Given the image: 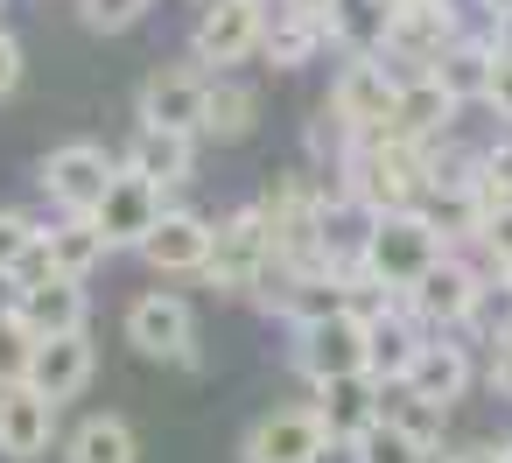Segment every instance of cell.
I'll return each mask as SVG.
<instances>
[{
	"label": "cell",
	"mask_w": 512,
	"mask_h": 463,
	"mask_svg": "<svg viewBox=\"0 0 512 463\" xmlns=\"http://www.w3.org/2000/svg\"><path fill=\"white\" fill-rule=\"evenodd\" d=\"M295 372L309 386H330V379H358L365 372V316L344 309V316H323V323H302L295 330ZM372 379V372H365Z\"/></svg>",
	"instance_id": "obj_7"
},
{
	"label": "cell",
	"mask_w": 512,
	"mask_h": 463,
	"mask_svg": "<svg viewBox=\"0 0 512 463\" xmlns=\"http://www.w3.org/2000/svg\"><path fill=\"white\" fill-rule=\"evenodd\" d=\"M393 106H400V71H386L379 57H344V71L330 78V99H323V113L351 141H386Z\"/></svg>",
	"instance_id": "obj_2"
},
{
	"label": "cell",
	"mask_w": 512,
	"mask_h": 463,
	"mask_svg": "<svg viewBox=\"0 0 512 463\" xmlns=\"http://www.w3.org/2000/svg\"><path fill=\"white\" fill-rule=\"evenodd\" d=\"M379 421L435 449V442H442V421H449V414H442V407H428V400H421V393H407V386H379Z\"/></svg>",
	"instance_id": "obj_28"
},
{
	"label": "cell",
	"mask_w": 512,
	"mask_h": 463,
	"mask_svg": "<svg viewBox=\"0 0 512 463\" xmlns=\"http://www.w3.org/2000/svg\"><path fill=\"white\" fill-rule=\"evenodd\" d=\"M421 344H428V330H421L400 302H393V309H379V316H365V372H372L379 386H400V379L414 372Z\"/></svg>",
	"instance_id": "obj_15"
},
{
	"label": "cell",
	"mask_w": 512,
	"mask_h": 463,
	"mask_svg": "<svg viewBox=\"0 0 512 463\" xmlns=\"http://www.w3.org/2000/svg\"><path fill=\"white\" fill-rule=\"evenodd\" d=\"M0 323H22V281L0 274Z\"/></svg>",
	"instance_id": "obj_38"
},
{
	"label": "cell",
	"mask_w": 512,
	"mask_h": 463,
	"mask_svg": "<svg viewBox=\"0 0 512 463\" xmlns=\"http://www.w3.org/2000/svg\"><path fill=\"white\" fill-rule=\"evenodd\" d=\"M113 176H120V162H113L99 141H64V148H50V155H43V169H36L43 197H50L64 218H92V211L106 204Z\"/></svg>",
	"instance_id": "obj_5"
},
{
	"label": "cell",
	"mask_w": 512,
	"mask_h": 463,
	"mask_svg": "<svg viewBox=\"0 0 512 463\" xmlns=\"http://www.w3.org/2000/svg\"><path fill=\"white\" fill-rule=\"evenodd\" d=\"M15 85H22V43L0 29V99H15Z\"/></svg>",
	"instance_id": "obj_36"
},
{
	"label": "cell",
	"mask_w": 512,
	"mask_h": 463,
	"mask_svg": "<svg viewBox=\"0 0 512 463\" xmlns=\"http://www.w3.org/2000/svg\"><path fill=\"white\" fill-rule=\"evenodd\" d=\"M330 43V29L316 22V15H302V8H288V0H274L267 8V36H260V57L274 64V71H302L316 50Z\"/></svg>",
	"instance_id": "obj_22"
},
{
	"label": "cell",
	"mask_w": 512,
	"mask_h": 463,
	"mask_svg": "<svg viewBox=\"0 0 512 463\" xmlns=\"http://www.w3.org/2000/svg\"><path fill=\"white\" fill-rule=\"evenodd\" d=\"M477 204H484V211H505V204H512V141L477 155Z\"/></svg>",
	"instance_id": "obj_31"
},
{
	"label": "cell",
	"mask_w": 512,
	"mask_h": 463,
	"mask_svg": "<svg viewBox=\"0 0 512 463\" xmlns=\"http://www.w3.org/2000/svg\"><path fill=\"white\" fill-rule=\"evenodd\" d=\"M260 36H267V8H253V0H204V15L190 29V57L225 71V64L260 57Z\"/></svg>",
	"instance_id": "obj_11"
},
{
	"label": "cell",
	"mask_w": 512,
	"mask_h": 463,
	"mask_svg": "<svg viewBox=\"0 0 512 463\" xmlns=\"http://www.w3.org/2000/svg\"><path fill=\"white\" fill-rule=\"evenodd\" d=\"M456 113H463V106H456L435 78H400V106H393L386 141H400V148H435V141H449Z\"/></svg>",
	"instance_id": "obj_13"
},
{
	"label": "cell",
	"mask_w": 512,
	"mask_h": 463,
	"mask_svg": "<svg viewBox=\"0 0 512 463\" xmlns=\"http://www.w3.org/2000/svg\"><path fill=\"white\" fill-rule=\"evenodd\" d=\"M127 344L155 365H197V309L183 295H141L127 309Z\"/></svg>",
	"instance_id": "obj_8"
},
{
	"label": "cell",
	"mask_w": 512,
	"mask_h": 463,
	"mask_svg": "<svg viewBox=\"0 0 512 463\" xmlns=\"http://www.w3.org/2000/svg\"><path fill=\"white\" fill-rule=\"evenodd\" d=\"M148 8H155V0H78L85 29H99V36H120V29H134Z\"/></svg>",
	"instance_id": "obj_32"
},
{
	"label": "cell",
	"mask_w": 512,
	"mask_h": 463,
	"mask_svg": "<svg viewBox=\"0 0 512 463\" xmlns=\"http://www.w3.org/2000/svg\"><path fill=\"white\" fill-rule=\"evenodd\" d=\"M351 463H442L428 442H414V435H400V428H386V421H372L358 442H351Z\"/></svg>",
	"instance_id": "obj_29"
},
{
	"label": "cell",
	"mask_w": 512,
	"mask_h": 463,
	"mask_svg": "<svg viewBox=\"0 0 512 463\" xmlns=\"http://www.w3.org/2000/svg\"><path fill=\"white\" fill-rule=\"evenodd\" d=\"M57 442V400H43L36 386H8L0 393V456L8 463H36Z\"/></svg>",
	"instance_id": "obj_14"
},
{
	"label": "cell",
	"mask_w": 512,
	"mask_h": 463,
	"mask_svg": "<svg viewBox=\"0 0 512 463\" xmlns=\"http://www.w3.org/2000/svg\"><path fill=\"white\" fill-rule=\"evenodd\" d=\"M92 365H99L92 330H78V337H50V344H36V358H29V386H36L43 400H57V407H64L71 393H85Z\"/></svg>",
	"instance_id": "obj_19"
},
{
	"label": "cell",
	"mask_w": 512,
	"mask_h": 463,
	"mask_svg": "<svg viewBox=\"0 0 512 463\" xmlns=\"http://www.w3.org/2000/svg\"><path fill=\"white\" fill-rule=\"evenodd\" d=\"M309 407H316V421L330 428V442L351 449V442L379 421V379H365V372H358V379H330V386H316Z\"/></svg>",
	"instance_id": "obj_21"
},
{
	"label": "cell",
	"mask_w": 512,
	"mask_h": 463,
	"mask_svg": "<svg viewBox=\"0 0 512 463\" xmlns=\"http://www.w3.org/2000/svg\"><path fill=\"white\" fill-rule=\"evenodd\" d=\"M253 8H274V0H253Z\"/></svg>",
	"instance_id": "obj_43"
},
{
	"label": "cell",
	"mask_w": 512,
	"mask_h": 463,
	"mask_svg": "<svg viewBox=\"0 0 512 463\" xmlns=\"http://www.w3.org/2000/svg\"><path fill=\"white\" fill-rule=\"evenodd\" d=\"M141 260H148L155 274H204V267H211V225H204L197 211H162V225H155L148 246H141Z\"/></svg>",
	"instance_id": "obj_17"
},
{
	"label": "cell",
	"mask_w": 512,
	"mask_h": 463,
	"mask_svg": "<svg viewBox=\"0 0 512 463\" xmlns=\"http://www.w3.org/2000/svg\"><path fill=\"white\" fill-rule=\"evenodd\" d=\"M43 246V225L29 211H0V274H22V260Z\"/></svg>",
	"instance_id": "obj_30"
},
{
	"label": "cell",
	"mask_w": 512,
	"mask_h": 463,
	"mask_svg": "<svg viewBox=\"0 0 512 463\" xmlns=\"http://www.w3.org/2000/svg\"><path fill=\"white\" fill-rule=\"evenodd\" d=\"M484 379H491L498 400H512V337H498V344L484 351Z\"/></svg>",
	"instance_id": "obj_35"
},
{
	"label": "cell",
	"mask_w": 512,
	"mask_h": 463,
	"mask_svg": "<svg viewBox=\"0 0 512 463\" xmlns=\"http://www.w3.org/2000/svg\"><path fill=\"white\" fill-rule=\"evenodd\" d=\"M456 8L449 0H393V29H386V57L414 64V78H428L449 50H456Z\"/></svg>",
	"instance_id": "obj_9"
},
{
	"label": "cell",
	"mask_w": 512,
	"mask_h": 463,
	"mask_svg": "<svg viewBox=\"0 0 512 463\" xmlns=\"http://www.w3.org/2000/svg\"><path fill=\"white\" fill-rule=\"evenodd\" d=\"M162 211H169V204H162V190L120 169V176H113V190H106V204L92 211V225H99V239H106L113 253H127V246L141 253V246H148V232L162 225Z\"/></svg>",
	"instance_id": "obj_12"
},
{
	"label": "cell",
	"mask_w": 512,
	"mask_h": 463,
	"mask_svg": "<svg viewBox=\"0 0 512 463\" xmlns=\"http://www.w3.org/2000/svg\"><path fill=\"white\" fill-rule=\"evenodd\" d=\"M484 106H491L498 120H512V64H505V57H498V71H491V99H484Z\"/></svg>",
	"instance_id": "obj_37"
},
{
	"label": "cell",
	"mask_w": 512,
	"mask_h": 463,
	"mask_svg": "<svg viewBox=\"0 0 512 463\" xmlns=\"http://www.w3.org/2000/svg\"><path fill=\"white\" fill-rule=\"evenodd\" d=\"M330 43L344 57H386V29H393V0H337L323 15Z\"/></svg>",
	"instance_id": "obj_23"
},
{
	"label": "cell",
	"mask_w": 512,
	"mask_h": 463,
	"mask_svg": "<svg viewBox=\"0 0 512 463\" xmlns=\"http://www.w3.org/2000/svg\"><path fill=\"white\" fill-rule=\"evenodd\" d=\"M85 316H92V295H85V281H43V288H22V330L36 337V344H50V337H78L85 330Z\"/></svg>",
	"instance_id": "obj_18"
},
{
	"label": "cell",
	"mask_w": 512,
	"mask_h": 463,
	"mask_svg": "<svg viewBox=\"0 0 512 463\" xmlns=\"http://www.w3.org/2000/svg\"><path fill=\"white\" fill-rule=\"evenodd\" d=\"M29 358H36V337L22 323H0V393L29 386Z\"/></svg>",
	"instance_id": "obj_33"
},
{
	"label": "cell",
	"mask_w": 512,
	"mask_h": 463,
	"mask_svg": "<svg viewBox=\"0 0 512 463\" xmlns=\"http://www.w3.org/2000/svg\"><path fill=\"white\" fill-rule=\"evenodd\" d=\"M204 106H211V78L197 64H155L141 78V127L204 141Z\"/></svg>",
	"instance_id": "obj_6"
},
{
	"label": "cell",
	"mask_w": 512,
	"mask_h": 463,
	"mask_svg": "<svg viewBox=\"0 0 512 463\" xmlns=\"http://www.w3.org/2000/svg\"><path fill=\"white\" fill-rule=\"evenodd\" d=\"M477 295H484V274H477L463 253H442V260L414 281V295H400V309H407L428 337H456V330H470Z\"/></svg>",
	"instance_id": "obj_4"
},
{
	"label": "cell",
	"mask_w": 512,
	"mask_h": 463,
	"mask_svg": "<svg viewBox=\"0 0 512 463\" xmlns=\"http://www.w3.org/2000/svg\"><path fill=\"white\" fill-rule=\"evenodd\" d=\"M337 442H330V428L316 421V407H274V414H260L253 428H246V442H239V463H323Z\"/></svg>",
	"instance_id": "obj_10"
},
{
	"label": "cell",
	"mask_w": 512,
	"mask_h": 463,
	"mask_svg": "<svg viewBox=\"0 0 512 463\" xmlns=\"http://www.w3.org/2000/svg\"><path fill=\"white\" fill-rule=\"evenodd\" d=\"M491 71H498L491 43H470V36H463V43H456V50H449V57H442L428 78H435V85H442L456 106H484V99H491Z\"/></svg>",
	"instance_id": "obj_25"
},
{
	"label": "cell",
	"mask_w": 512,
	"mask_h": 463,
	"mask_svg": "<svg viewBox=\"0 0 512 463\" xmlns=\"http://www.w3.org/2000/svg\"><path fill=\"white\" fill-rule=\"evenodd\" d=\"M449 463H512V442H477V449H463Z\"/></svg>",
	"instance_id": "obj_40"
},
{
	"label": "cell",
	"mask_w": 512,
	"mask_h": 463,
	"mask_svg": "<svg viewBox=\"0 0 512 463\" xmlns=\"http://www.w3.org/2000/svg\"><path fill=\"white\" fill-rule=\"evenodd\" d=\"M267 267H274V232H267L260 204H246V211H232V218L211 225V267H204V281L218 295H253L267 281Z\"/></svg>",
	"instance_id": "obj_3"
},
{
	"label": "cell",
	"mask_w": 512,
	"mask_h": 463,
	"mask_svg": "<svg viewBox=\"0 0 512 463\" xmlns=\"http://www.w3.org/2000/svg\"><path fill=\"white\" fill-rule=\"evenodd\" d=\"M64 463H141V435H134L127 414H92V421L71 428Z\"/></svg>",
	"instance_id": "obj_24"
},
{
	"label": "cell",
	"mask_w": 512,
	"mask_h": 463,
	"mask_svg": "<svg viewBox=\"0 0 512 463\" xmlns=\"http://www.w3.org/2000/svg\"><path fill=\"white\" fill-rule=\"evenodd\" d=\"M442 253H449V239H442L421 211H386V218H365L351 267H358L372 288H386V295L400 302V295H414V281H421Z\"/></svg>",
	"instance_id": "obj_1"
},
{
	"label": "cell",
	"mask_w": 512,
	"mask_h": 463,
	"mask_svg": "<svg viewBox=\"0 0 512 463\" xmlns=\"http://www.w3.org/2000/svg\"><path fill=\"white\" fill-rule=\"evenodd\" d=\"M484 8H491V15H505V8H512V0H484Z\"/></svg>",
	"instance_id": "obj_42"
},
{
	"label": "cell",
	"mask_w": 512,
	"mask_h": 463,
	"mask_svg": "<svg viewBox=\"0 0 512 463\" xmlns=\"http://www.w3.org/2000/svg\"><path fill=\"white\" fill-rule=\"evenodd\" d=\"M484 43H491V57H505V64H512V8H505V15H491V36H484Z\"/></svg>",
	"instance_id": "obj_39"
},
{
	"label": "cell",
	"mask_w": 512,
	"mask_h": 463,
	"mask_svg": "<svg viewBox=\"0 0 512 463\" xmlns=\"http://www.w3.org/2000/svg\"><path fill=\"white\" fill-rule=\"evenodd\" d=\"M43 246H50V267H57L64 281H85V274L113 253V246L99 239V225H92V218H57V225L43 232Z\"/></svg>",
	"instance_id": "obj_27"
},
{
	"label": "cell",
	"mask_w": 512,
	"mask_h": 463,
	"mask_svg": "<svg viewBox=\"0 0 512 463\" xmlns=\"http://www.w3.org/2000/svg\"><path fill=\"white\" fill-rule=\"evenodd\" d=\"M288 8H302V15H316V22H323V15L337 8V0H288Z\"/></svg>",
	"instance_id": "obj_41"
},
{
	"label": "cell",
	"mask_w": 512,
	"mask_h": 463,
	"mask_svg": "<svg viewBox=\"0 0 512 463\" xmlns=\"http://www.w3.org/2000/svg\"><path fill=\"white\" fill-rule=\"evenodd\" d=\"M260 127V92L239 78H211V106H204V141H246Z\"/></svg>",
	"instance_id": "obj_26"
},
{
	"label": "cell",
	"mask_w": 512,
	"mask_h": 463,
	"mask_svg": "<svg viewBox=\"0 0 512 463\" xmlns=\"http://www.w3.org/2000/svg\"><path fill=\"white\" fill-rule=\"evenodd\" d=\"M470 246L491 260V274H512V204H505V211H484V225H477Z\"/></svg>",
	"instance_id": "obj_34"
},
{
	"label": "cell",
	"mask_w": 512,
	"mask_h": 463,
	"mask_svg": "<svg viewBox=\"0 0 512 463\" xmlns=\"http://www.w3.org/2000/svg\"><path fill=\"white\" fill-rule=\"evenodd\" d=\"M120 169L141 176V183H155V190H176V183H190V169H197V141H190V134H162V127H134Z\"/></svg>",
	"instance_id": "obj_20"
},
{
	"label": "cell",
	"mask_w": 512,
	"mask_h": 463,
	"mask_svg": "<svg viewBox=\"0 0 512 463\" xmlns=\"http://www.w3.org/2000/svg\"><path fill=\"white\" fill-rule=\"evenodd\" d=\"M470 379H477V365H470V344H456V337H428L421 344V358H414V372L400 379L407 393H421L428 407H456L463 393H470Z\"/></svg>",
	"instance_id": "obj_16"
}]
</instances>
